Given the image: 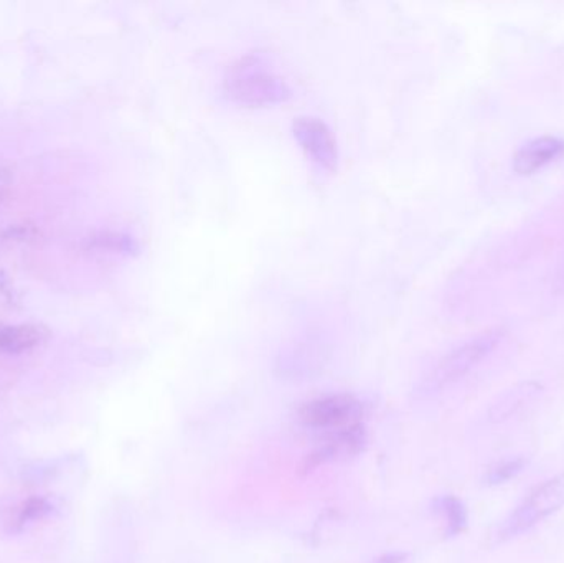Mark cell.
I'll return each instance as SVG.
<instances>
[{"mask_svg": "<svg viewBox=\"0 0 564 563\" xmlns=\"http://www.w3.org/2000/svg\"><path fill=\"white\" fill-rule=\"evenodd\" d=\"M33 235H35V230L30 225H19V227L10 228V237L15 238V240L33 237Z\"/></svg>", "mask_w": 564, "mask_h": 563, "instance_id": "14", "label": "cell"}, {"mask_svg": "<svg viewBox=\"0 0 564 563\" xmlns=\"http://www.w3.org/2000/svg\"><path fill=\"white\" fill-rule=\"evenodd\" d=\"M525 466L527 462L523 458L503 459L487 472L486 483L489 486L506 485L510 479L517 478Z\"/></svg>", "mask_w": 564, "mask_h": 563, "instance_id": "11", "label": "cell"}, {"mask_svg": "<svg viewBox=\"0 0 564 563\" xmlns=\"http://www.w3.org/2000/svg\"><path fill=\"white\" fill-rule=\"evenodd\" d=\"M500 339H502V333L489 331V333L469 340L464 346L451 350L421 380L416 389L417 396H434V393L441 392V390L463 379L474 367L479 366L487 356L494 353V349L499 346Z\"/></svg>", "mask_w": 564, "mask_h": 563, "instance_id": "1", "label": "cell"}, {"mask_svg": "<svg viewBox=\"0 0 564 563\" xmlns=\"http://www.w3.org/2000/svg\"><path fill=\"white\" fill-rule=\"evenodd\" d=\"M227 91L250 106L274 105L289 96L288 85L258 59H241L234 66L227 78Z\"/></svg>", "mask_w": 564, "mask_h": 563, "instance_id": "2", "label": "cell"}, {"mask_svg": "<svg viewBox=\"0 0 564 563\" xmlns=\"http://www.w3.org/2000/svg\"><path fill=\"white\" fill-rule=\"evenodd\" d=\"M89 250H101V251H131L132 241L131 238L124 237V235L118 234H99L95 237L88 238Z\"/></svg>", "mask_w": 564, "mask_h": 563, "instance_id": "12", "label": "cell"}, {"mask_svg": "<svg viewBox=\"0 0 564 563\" xmlns=\"http://www.w3.org/2000/svg\"><path fill=\"white\" fill-rule=\"evenodd\" d=\"M564 155V139L542 136L519 149L513 158V169L522 175L535 174Z\"/></svg>", "mask_w": 564, "mask_h": 563, "instance_id": "7", "label": "cell"}, {"mask_svg": "<svg viewBox=\"0 0 564 563\" xmlns=\"http://www.w3.org/2000/svg\"><path fill=\"white\" fill-rule=\"evenodd\" d=\"M365 445H367V429L364 423H355L347 429L325 433L321 445L305 458L304 469L311 472L325 463L351 458L364 452Z\"/></svg>", "mask_w": 564, "mask_h": 563, "instance_id": "5", "label": "cell"}, {"mask_svg": "<svg viewBox=\"0 0 564 563\" xmlns=\"http://www.w3.org/2000/svg\"><path fill=\"white\" fill-rule=\"evenodd\" d=\"M50 329L43 324L25 323L0 327V353L20 356L32 353L48 340Z\"/></svg>", "mask_w": 564, "mask_h": 563, "instance_id": "8", "label": "cell"}, {"mask_svg": "<svg viewBox=\"0 0 564 563\" xmlns=\"http://www.w3.org/2000/svg\"><path fill=\"white\" fill-rule=\"evenodd\" d=\"M364 403L350 393H332L311 400L299 410V422L304 429L330 433L361 423Z\"/></svg>", "mask_w": 564, "mask_h": 563, "instance_id": "4", "label": "cell"}, {"mask_svg": "<svg viewBox=\"0 0 564 563\" xmlns=\"http://www.w3.org/2000/svg\"><path fill=\"white\" fill-rule=\"evenodd\" d=\"M294 136L307 158L324 171L337 167V145L324 121L317 118H299L294 122Z\"/></svg>", "mask_w": 564, "mask_h": 563, "instance_id": "6", "label": "cell"}, {"mask_svg": "<svg viewBox=\"0 0 564 563\" xmlns=\"http://www.w3.org/2000/svg\"><path fill=\"white\" fill-rule=\"evenodd\" d=\"M540 390H542V387L533 382L516 387V389L507 392L499 402L494 403L489 412L490 420H492L494 423H500L512 419L516 413L520 412V409H522L525 403H529L530 400L539 396Z\"/></svg>", "mask_w": 564, "mask_h": 563, "instance_id": "9", "label": "cell"}, {"mask_svg": "<svg viewBox=\"0 0 564 563\" xmlns=\"http://www.w3.org/2000/svg\"><path fill=\"white\" fill-rule=\"evenodd\" d=\"M48 511L50 505L45 499H30V501L25 502V506H23L22 511L19 512L17 524L23 526L26 524V522L35 521V519L43 518Z\"/></svg>", "mask_w": 564, "mask_h": 563, "instance_id": "13", "label": "cell"}, {"mask_svg": "<svg viewBox=\"0 0 564 563\" xmlns=\"http://www.w3.org/2000/svg\"><path fill=\"white\" fill-rule=\"evenodd\" d=\"M434 511L446 521V534L449 538L460 534L467 526V509L456 496H441L434 501Z\"/></svg>", "mask_w": 564, "mask_h": 563, "instance_id": "10", "label": "cell"}, {"mask_svg": "<svg viewBox=\"0 0 564 563\" xmlns=\"http://www.w3.org/2000/svg\"><path fill=\"white\" fill-rule=\"evenodd\" d=\"M404 559H406V554H388L378 559L377 563H403Z\"/></svg>", "mask_w": 564, "mask_h": 563, "instance_id": "15", "label": "cell"}, {"mask_svg": "<svg viewBox=\"0 0 564 563\" xmlns=\"http://www.w3.org/2000/svg\"><path fill=\"white\" fill-rule=\"evenodd\" d=\"M564 508V473L549 479L535 489L499 529L500 541H509L517 535L529 532L540 522Z\"/></svg>", "mask_w": 564, "mask_h": 563, "instance_id": "3", "label": "cell"}]
</instances>
